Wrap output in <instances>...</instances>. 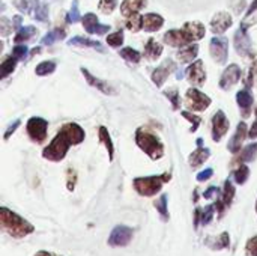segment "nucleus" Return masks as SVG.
<instances>
[{
    "label": "nucleus",
    "instance_id": "61",
    "mask_svg": "<svg viewBox=\"0 0 257 256\" xmlns=\"http://www.w3.org/2000/svg\"><path fill=\"white\" fill-rule=\"evenodd\" d=\"M197 145H199V146H203V140H202V139H197Z\"/></svg>",
    "mask_w": 257,
    "mask_h": 256
},
{
    "label": "nucleus",
    "instance_id": "49",
    "mask_svg": "<svg viewBox=\"0 0 257 256\" xmlns=\"http://www.w3.org/2000/svg\"><path fill=\"white\" fill-rule=\"evenodd\" d=\"M245 253L248 256H257V235L250 238L245 244Z\"/></svg>",
    "mask_w": 257,
    "mask_h": 256
},
{
    "label": "nucleus",
    "instance_id": "46",
    "mask_svg": "<svg viewBox=\"0 0 257 256\" xmlns=\"http://www.w3.org/2000/svg\"><path fill=\"white\" fill-rule=\"evenodd\" d=\"M33 14H35L33 17L38 21H47L48 20V5H39Z\"/></svg>",
    "mask_w": 257,
    "mask_h": 256
},
{
    "label": "nucleus",
    "instance_id": "12",
    "mask_svg": "<svg viewBox=\"0 0 257 256\" xmlns=\"http://www.w3.org/2000/svg\"><path fill=\"white\" fill-rule=\"evenodd\" d=\"M187 80L193 86H202L206 81V71L202 60H194L187 69Z\"/></svg>",
    "mask_w": 257,
    "mask_h": 256
},
{
    "label": "nucleus",
    "instance_id": "43",
    "mask_svg": "<svg viewBox=\"0 0 257 256\" xmlns=\"http://www.w3.org/2000/svg\"><path fill=\"white\" fill-rule=\"evenodd\" d=\"M107 44L110 47H120L123 44V32L122 30H117L114 33H110L107 36Z\"/></svg>",
    "mask_w": 257,
    "mask_h": 256
},
{
    "label": "nucleus",
    "instance_id": "34",
    "mask_svg": "<svg viewBox=\"0 0 257 256\" xmlns=\"http://www.w3.org/2000/svg\"><path fill=\"white\" fill-rule=\"evenodd\" d=\"M257 157V143H251L248 146H245L239 155V158L236 160V163L242 164V163H248V161H253L256 160Z\"/></svg>",
    "mask_w": 257,
    "mask_h": 256
},
{
    "label": "nucleus",
    "instance_id": "20",
    "mask_svg": "<svg viewBox=\"0 0 257 256\" xmlns=\"http://www.w3.org/2000/svg\"><path fill=\"white\" fill-rule=\"evenodd\" d=\"M148 5V0H123L120 5V14L123 17H131L140 12Z\"/></svg>",
    "mask_w": 257,
    "mask_h": 256
},
{
    "label": "nucleus",
    "instance_id": "6",
    "mask_svg": "<svg viewBox=\"0 0 257 256\" xmlns=\"http://www.w3.org/2000/svg\"><path fill=\"white\" fill-rule=\"evenodd\" d=\"M211 98L196 88H191L185 94V106L191 112H203L211 106Z\"/></svg>",
    "mask_w": 257,
    "mask_h": 256
},
{
    "label": "nucleus",
    "instance_id": "63",
    "mask_svg": "<svg viewBox=\"0 0 257 256\" xmlns=\"http://www.w3.org/2000/svg\"><path fill=\"white\" fill-rule=\"evenodd\" d=\"M256 211H257V201H256Z\"/></svg>",
    "mask_w": 257,
    "mask_h": 256
},
{
    "label": "nucleus",
    "instance_id": "23",
    "mask_svg": "<svg viewBox=\"0 0 257 256\" xmlns=\"http://www.w3.org/2000/svg\"><path fill=\"white\" fill-rule=\"evenodd\" d=\"M161 54H163V45L158 41H155L154 38H149L146 45H145V57L149 59L151 62H154Z\"/></svg>",
    "mask_w": 257,
    "mask_h": 256
},
{
    "label": "nucleus",
    "instance_id": "30",
    "mask_svg": "<svg viewBox=\"0 0 257 256\" xmlns=\"http://www.w3.org/2000/svg\"><path fill=\"white\" fill-rule=\"evenodd\" d=\"M17 62H18V59L15 56H12V54L8 56L0 65V78H6L9 74H12L17 66Z\"/></svg>",
    "mask_w": 257,
    "mask_h": 256
},
{
    "label": "nucleus",
    "instance_id": "36",
    "mask_svg": "<svg viewBox=\"0 0 257 256\" xmlns=\"http://www.w3.org/2000/svg\"><path fill=\"white\" fill-rule=\"evenodd\" d=\"M119 54H120V57H123V59H125L126 62H130V63H139L140 59H142V54H140L137 50L131 48V47L120 48V50H119Z\"/></svg>",
    "mask_w": 257,
    "mask_h": 256
},
{
    "label": "nucleus",
    "instance_id": "60",
    "mask_svg": "<svg viewBox=\"0 0 257 256\" xmlns=\"http://www.w3.org/2000/svg\"><path fill=\"white\" fill-rule=\"evenodd\" d=\"M33 256H60V255H56V253H53V252H47V250H39V252H36Z\"/></svg>",
    "mask_w": 257,
    "mask_h": 256
},
{
    "label": "nucleus",
    "instance_id": "22",
    "mask_svg": "<svg viewBox=\"0 0 257 256\" xmlns=\"http://www.w3.org/2000/svg\"><path fill=\"white\" fill-rule=\"evenodd\" d=\"M68 45L72 47H90V48H96L99 53H104V45L99 41H93L89 38H83V36H74L68 41Z\"/></svg>",
    "mask_w": 257,
    "mask_h": 256
},
{
    "label": "nucleus",
    "instance_id": "19",
    "mask_svg": "<svg viewBox=\"0 0 257 256\" xmlns=\"http://www.w3.org/2000/svg\"><path fill=\"white\" fill-rule=\"evenodd\" d=\"M164 24V18L160 14L151 12V14H145L143 15V29L145 32H157L163 27Z\"/></svg>",
    "mask_w": 257,
    "mask_h": 256
},
{
    "label": "nucleus",
    "instance_id": "2",
    "mask_svg": "<svg viewBox=\"0 0 257 256\" xmlns=\"http://www.w3.org/2000/svg\"><path fill=\"white\" fill-rule=\"evenodd\" d=\"M0 223L2 228L12 237V238H26L27 235L35 232V226L27 222L26 219H23L21 216H18L17 213L11 211L6 207L0 208Z\"/></svg>",
    "mask_w": 257,
    "mask_h": 256
},
{
    "label": "nucleus",
    "instance_id": "54",
    "mask_svg": "<svg viewBox=\"0 0 257 256\" xmlns=\"http://www.w3.org/2000/svg\"><path fill=\"white\" fill-rule=\"evenodd\" d=\"M220 193V189L218 187H209L205 193H203V196H205V199H211L214 195H218Z\"/></svg>",
    "mask_w": 257,
    "mask_h": 256
},
{
    "label": "nucleus",
    "instance_id": "44",
    "mask_svg": "<svg viewBox=\"0 0 257 256\" xmlns=\"http://www.w3.org/2000/svg\"><path fill=\"white\" fill-rule=\"evenodd\" d=\"M117 6V0H99L98 3V9L104 14H111Z\"/></svg>",
    "mask_w": 257,
    "mask_h": 256
},
{
    "label": "nucleus",
    "instance_id": "25",
    "mask_svg": "<svg viewBox=\"0 0 257 256\" xmlns=\"http://www.w3.org/2000/svg\"><path fill=\"white\" fill-rule=\"evenodd\" d=\"M184 29L190 33V36L194 41H199V39L205 38V33H206V29L200 21H188V23L184 24Z\"/></svg>",
    "mask_w": 257,
    "mask_h": 256
},
{
    "label": "nucleus",
    "instance_id": "11",
    "mask_svg": "<svg viewBox=\"0 0 257 256\" xmlns=\"http://www.w3.org/2000/svg\"><path fill=\"white\" fill-rule=\"evenodd\" d=\"M175 69H176V62H173L172 59H166L157 69H154V72H152V81L158 88H161L166 83V80L169 78V75L172 72H175Z\"/></svg>",
    "mask_w": 257,
    "mask_h": 256
},
{
    "label": "nucleus",
    "instance_id": "50",
    "mask_svg": "<svg viewBox=\"0 0 257 256\" xmlns=\"http://www.w3.org/2000/svg\"><path fill=\"white\" fill-rule=\"evenodd\" d=\"M75 183H77V174H75V170L74 169H68V184H66V187H68L69 192H74Z\"/></svg>",
    "mask_w": 257,
    "mask_h": 256
},
{
    "label": "nucleus",
    "instance_id": "1",
    "mask_svg": "<svg viewBox=\"0 0 257 256\" xmlns=\"http://www.w3.org/2000/svg\"><path fill=\"white\" fill-rule=\"evenodd\" d=\"M84 137H86V133L78 124L75 122L63 124L60 130L57 131V134L54 136V139L50 142V145L44 148L42 157L48 161L59 163L66 157L69 148L80 145L84 140Z\"/></svg>",
    "mask_w": 257,
    "mask_h": 256
},
{
    "label": "nucleus",
    "instance_id": "56",
    "mask_svg": "<svg viewBox=\"0 0 257 256\" xmlns=\"http://www.w3.org/2000/svg\"><path fill=\"white\" fill-rule=\"evenodd\" d=\"M253 77H254V66L250 68V74H248V80H247V89L253 88Z\"/></svg>",
    "mask_w": 257,
    "mask_h": 256
},
{
    "label": "nucleus",
    "instance_id": "24",
    "mask_svg": "<svg viewBox=\"0 0 257 256\" xmlns=\"http://www.w3.org/2000/svg\"><path fill=\"white\" fill-rule=\"evenodd\" d=\"M199 54V45L197 44H190L184 48H181L176 53V57L182 62V63H191Z\"/></svg>",
    "mask_w": 257,
    "mask_h": 256
},
{
    "label": "nucleus",
    "instance_id": "15",
    "mask_svg": "<svg viewBox=\"0 0 257 256\" xmlns=\"http://www.w3.org/2000/svg\"><path fill=\"white\" fill-rule=\"evenodd\" d=\"M233 24V18L227 12H218L211 20V30L214 35H223Z\"/></svg>",
    "mask_w": 257,
    "mask_h": 256
},
{
    "label": "nucleus",
    "instance_id": "32",
    "mask_svg": "<svg viewBox=\"0 0 257 256\" xmlns=\"http://www.w3.org/2000/svg\"><path fill=\"white\" fill-rule=\"evenodd\" d=\"M167 195H161L155 202H154V207L157 208V211L160 213L161 216V220L163 222H169L170 219V214H169V208H167Z\"/></svg>",
    "mask_w": 257,
    "mask_h": 256
},
{
    "label": "nucleus",
    "instance_id": "55",
    "mask_svg": "<svg viewBox=\"0 0 257 256\" xmlns=\"http://www.w3.org/2000/svg\"><path fill=\"white\" fill-rule=\"evenodd\" d=\"M248 137L250 139H257V119L256 122H253V125H251V128L248 131Z\"/></svg>",
    "mask_w": 257,
    "mask_h": 256
},
{
    "label": "nucleus",
    "instance_id": "51",
    "mask_svg": "<svg viewBox=\"0 0 257 256\" xmlns=\"http://www.w3.org/2000/svg\"><path fill=\"white\" fill-rule=\"evenodd\" d=\"M20 125H21V121H20V119L14 121V124H11V125L8 127V130L5 131V136H3V137H5V140H9V137L17 131V128H18Z\"/></svg>",
    "mask_w": 257,
    "mask_h": 256
},
{
    "label": "nucleus",
    "instance_id": "52",
    "mask_svg": "<svg viewBox=\"0 0 257 256\" xmlns=\"http://www.w3.org/2000/svg\"><path fill=\"white\" fill-rule=\"evenodd\" d=\"M212 175H214V170H212V169H205V170H202V172L197 175V181H199V183L208 181Z\"/></svg>",
    "mask_w": 257,
    "mask_h": 256
},
{
    "label": "nucleus",
    "instance_id": "39",
    "mask_svg": "<svg viewBox=\"0 0 257 256\" xmlns=\"http://www.w3.org/2000/svg\"><path fill=\"white\" fill-rule=\"evenodd\" d=\"M126 29H128V30H131L133 33L140 32V30L143 29V15H140V14H134V15L128 17Z\"/></svg>",
    "mask_w": 257,
    "mask_h": 256
},
{
    "label": "nucleus",
    "instance_id": "16",
    "mask_svg": "<svg viewBox=\"0 0 257 256\" xmlns=\"http://www.w3.org/2000/svg\"><path fill=\"white\" fill-rule=\"evenodd\" d=\"M80 71H81V74H83V77L86 78V81L92 86V88H95V89H98L99 92H102L104 95H116V91L107 83V81H104V80H101V78H98V77H95L93 74H90L89 72V69H86L84 66H81L80 68Z\"/></svg>",
    "mask_w": 257,
    "mask_h": 256
},
{
    "label": "nucleus",
    "instance_id": "5",
    "mask_svg": "<svg viewBox=\"0 0 257 256\" xmlns=\"http://www.w3.org/2000/svg\"><path fill=\"white\" fill-rule=\"evenodd\" d=\"M27 134L30 137V140L33 143H44L45 139H47V130H48V122L44 119V118H39V116H33L27 121Z\"/></svg>",
    "mask_w": 257,
    "mask_h": 256
},
{
    "label": "nucleus",
    "instance_id": "17",
    "mask_svg": "<svg viewBox=\"0 0 257 256\" xmlns=\"http://www.w3.org/2000/svg\"><path fill=\"white\" fill-rule=\"evenodd\" d=\"M248 137V131H247V124L245 122H239L238 127H236V131L233 134V137L229 140L227 143V149L232 152V154H238L241 151V146L244 143V140Z\"/></svg>",
    "mask_w": 257,
    "mask_h": 256
},
{
    "label": "nucleus",
    "instance_id": "35",
    "mask_svg": "<svg viewBox=\"0 0 257 256\" xmlns=\"http://www.w3.org/2000/svg\"><path fill=\"white\" fill-rule=\"evenodd\" d=\"M57 65L54 60H44L41 62L36 68H35V74L39 75V77H45V75H50L56 71Z\"/></svg>",
    "mask_w": 257,
    "mask_h": 256
},
{
    "label": "nucleus",
    "instance_id": "41",
    "mask_svg": "<svg viewBox=\"0 0 257 256\" xmlns=\"http://www.w3.org/2000/svg\"><path fill=\"white\" fill-rule=\"evenodd\" d=\"M80 20H81V15H80V11H78V2L74 0L68 15H66V23H69V24L72 23L74 24V23H78Z\"/></svg>",
    "mask_w": 257,
    "mask_h": 256
},
{
    "label": "nucleus",
    "instance_id": "42",
    "mask_svg": "<svg viewBox=\"0 0 257 256\" xmlns=\"http://www.w3.org/2000/svg\"><path fill=\"white\" fill-rule=\"evenodd\" d=\"M164 97L169 98V101L172 103L173 106V110H179L181 107V97H179V92L178 89H169V91H164Z\"/></svg>",
    "mask_w": 257,
    "mask_h": 256
},
{
    "label": "nucleus",
    "instance_id": "27",
    "mask_svg": "<svg viewBox=\"0 0 257 256\" xmlns=\"http://www.w3.org/2000/svg\"><path fill=\"white\" fill-rule=\"evenodd\" d=\"M98 134H99V142L104 143L105 148H107L108 160L113 161V157H114V146H113V140H111V137H110V134H108V130H107L105 127H99Z\"/></svg>",
    "mask_w": 257,
    "mask_h": 256
},
{
    "label": "nucleus",
    "instance_id": "14",
    "mask_svg": "<svg viewBox=\"0 0 257 256\" xmlns=\"http://www.w3.org/2000/svg\"><path fill=\"white\" fill-rule=\"evenodd\" d=\"M235 48L239 56H247L251 50V39L248 36L245 24H242L235 33Z\"/></svg>",
    "mask_w": 257,
    "mask_h": 256
},
{
    "label": "nucleus",
    "instance_id": "18",
    "mask_svg": "<svg viewBox=\"0 0 257 256\" xmlns=\"http://www.w3.org/2000/svg\"><path fill=\"white\" fill-rule=\"evenodd\" d=\"M236 103L242 110V116L248 118L251 115V106H253V95L248 89H242L236 94Z\"/></svg>",
    "mask_w": 257,
    "mask_h": 256
},
{
    "label": "nucleus",
    "instance_id": "62",
    "mask_svg": "<svg viewBox=\"0 0 257 256\" xmlns=\"http://www.w3.org/2000/svg\"><path fill=\"white\" fill-rule=\"evenodd\" d=\"M254 115H256V119H257V109H256V110H254Z\"/></svg>",
    "mask_w": 257,
    "mask_h": 256
},
{
    "label": "nucleus",
    "instance_id": "47",
    "mask_svg": "<svg viewBox=\"0 0 257 256\" xmlns=\"http://www.w3.org/2000/svg\"><path fill=\"white\" fill-rule=\"evenodd\" d=\"M12 27H14V23H11L6 17L0 18V35L2 36H8L12 32Z\"/></svg>",
    "mask_w": 257,
    "mask_h": 256
},
{
    "label": "nucleus",
    "instance_id": "33",
    "mask_svg": "<svg viewBox=\"0 0 257 256\" xmlns=\"http://www.w3.org/2000/svg\"><path fill=\"white\" fill-rule=\"evenodd\" d=\"M15 8L23 14H32L39 6V0H14Z\"/></svg>",
    "mask_w": 257,
    "mask_h": 256
},
{
    "label": "nucleus",
    "instance_id": "10",
    "mask_svg": "<svg viewBox=\"0 0 257 256\" xmlns=\"http://www.w3.org/2000/svg\"><path fill=\"white\" fill-rule=\"evenodd\" d=\"M230 128V122L223 110H217V113L212 116V140L221 142L223 137L227 134Z\"/></svg>",
    "mask_w": 257,
    "mask_h": 256
},
{
    "label": "nucleus",
    "instance_id": "59",
    "mask_svg": "<svg viewBox=\"0 0 257 256\" xmlns=\"http://www.w3.org/2000/svg\"><path fill=\"white\" fill-rule=\"evenodd\" d=\"M256 9H257V0H254V2L251 3V6L248 8V11H247V14H245V15H247V17H250V15H251V14H253Z\"/></svg>",
    "mask_w": 257,
    "mask_h": 256
},
{
    "label": "nucleus",
    "instance_id": "40",
    "mask_svg": "<svg viewBox=\"0 0 257 256\" xmlns=\"http://www.w3.org/2000/svg\"><path fill=\"white\" fill-rule=\"evenodd\" d=\"M215 210H217L215 204L214 205H208L203 210L200 208V225H203V226L209 225L212 222L214 216H215Z\"/></svg>",
    "mask_w": 257,
    "mask_h": 256
},
{
    "label": "nucleus",
    "instance_id": "45",
    "mask_svg": "<svg viewBox=\"0 0 257 256\" xmlns=\"http://www.w3.org/2000/svg\"><path fill=\"white\" fill-rule=\"evenodd\" d=\"M182 116H184L185 119H188V121L193 124L191 128H190V131H191V133L197 131V128H199V125H200V122H202V118L197 116V115H194L193 112H182Z\"/></svg>",
    "mask_w": 257,
    "mask_h": 256
},
{
    "label": "nucleus",
    "instance_id": "37",
    "mask_svg": "<svg viewBox=\"0 0 257 256\" xmlns=\"http://www.w3.org/2000/svg\"><path fill=\"white\" fill-rule=\"evenodd\" d=\"M233 198H235V186H233V183H232L230 180H227V181L224 183L223 196H221V199H223V202H224V205H226L227 208L232 205Z\"/></svg>",
    "mask_w": 257,
    "mask_h": 256
},
{
    "label": "nucleus",
    "instance_id": "48",
    "mask_svg": "<svg viewBox=\"0 0 257 256\" xmlns=\"http://www.w3.org/2000/svg\"><path fill=\"white\" fill-rule=\"evenodd\" d=\"M27 53H29V48H27L24 44H21V45H15V47L12 48V56H15L18 60H24V59H26V56H27Z\"/></svg>",
    "mask_w": 257,
    "mask_h": 256
},
{
    "label": "nucleus",
    "instance_id": "9",
    "mask_svg": "<svg viewBox=\"0 0 257 256\" xmlns=\"http://www.w3.org/2000/svg\"><path fill=\"white\" fill-rule=\"evenodd\" d=\"M193 38L190 36V33L182 27L181 30L175 29V30H169L164 35V42L170 47H176V48H184L190 44H193Z\"/></svg>",
    "mask_w": 257,
    "mask_h": 256
},
{
    "label": "nucleus",
    "instance_id": "4",
    "mask_svg": "<svg viewBox=\"0 0 257 256\" xmlns=\"http://www.w3.org/2000/svg\"><path fill=\"white\" fill-rule=\"evenodd\" d=\"M172 180V174L166 172L163 175H152V177H140L136 178L133 181L134 190L140 195V196H146V198H152L157 193L161 192L163 186L166 183H169Z\"/></svg>",
    "mask_w": 257,
    "mask_h": 256
},
{
    "label": "nucleus",
    "instance_id": "57",
    "mask_svg": "<svg viewBox=\"0 0 257 256\" xmlns=\"http://www.w3.org/2000/svg\"><path fill=\"white\" fill-rule=\"evenodd\" d=\"M199 225H200V208H197L194 211V226H196V229L199 228Z\"/></svg>",
    "mask_w": 257,
    "mask_h": 256
},
{
    "label": "nucleus",
    "instance_id": "58",
    "mask_svg": "<svg viewBox=\"0 0 257 256\" xmlns=\"http://www.w3.org/2000/svg\"><path fill=\"white\" fill-rule=\"evenodd\" d=\"M23 26H21V17L20 15H17V17H14V29L15 30H20Z\"/></svg>",
    "mask_w": 257,
    "mask_h": 256
},
{
    "label": "nucleus",
    "instance_id": "21",
    "mask_svg": "<svg viewBox=\"0 0 257 256\" xmlns=\"http://www.w3.org/2000/svg\"><path fill=\"white\" fill-rule=\"evenodd\" d=\"M211 157V151L208 148H203V146H199L188 158V164L193 167V169H197L200 167L208 158Z\"/></svg>",
    "mask_w": 257,
    "mask_h": 256
},
{
    "label": "nucleus",
    "instance_id": "29",
    "mask_svg": "<svg viewBox=\"0 0 257 256\" xmlns=\"http://www.w3.org/2000/svg\"><path fill=\"white\" fill-rule=\"evenodd\" d=\"M81 23H83L84 30H86L89 35H95V29H96V26L99 24L96 14H93V12H87V14H84V17L81 18Z\"/></svg>",
    "mask_w": 257,
    "mask_h": 256
},
{
    "label": "nucleus",
    "instance_id": "13",
    "mask_svg": "<svg viewBox=\"0 0 257 256\" xmlns=\"http://www.w3.org/2000/svg\"><path fill=\"white\" fill-rule=\"evenodd\" d=\"M239 80H241V68H239L236 63H232V65H229V66L224 69V72H223V75H221V78H220V88H221L223 91H229V89L233 88Z\"/></svg>",
    "mask_w": 257,
    "mask_h": 256
},
{
    "label": "nucleus",
    "instance_id": "26",
    "mask_svg": "<svg viewBox=\"0 0 257 256\" xmlns=\"http://www.w3.org/2000/svg\"><path fill=\"white\" fill-rule=\"evenodd\" d=\"M206 246H209L212 250H223V249H227L230 246V238H229V234L227 232H223L221 235H218L217 238H209L205 241Z\"/></svg>",
    "mask_w": 257,
    "mask_h": 256
},
{
    "label": "nucleus",
    "instance_id": "53",
    "mask_svg": "<svg viewBox=\"0 0 257 256\" xmlns=\"http://www.w3.org/2000/svg\"><path fill=\"white\" fill-rule=\"evenodd\" d=\"M108 30H110V26L99 23L95 29V35H105V33H108Z\"/></svg>",
    "mask_w": 257,
    "mask_h": 256
},
{
    "label": "nucleus",
    "instance_id": "31",
    "mask_svg": "<svg viewBox=\"0 0 257 256\" xmlns=\"http://www.w3.org/2000/svg\"><path fill=\"white\" fill-rule=\"evenodd\" d=\"M65 36H66V32H65L63 29H54V30L45 33V36L41 39V42H42L44 45H53L54 42L62 41Z\"/></svg>",
    "mask_w": 257,
    "mask_h": 256
},
{
    "label": "nucleus",
    "instance_id": "38",
    "mask_svg": "<svg viewBox=\"0 0 257 256\" xmlns=\"http://www.w3.org/2000/svg\"><path fill=\"white\" fill-rule=\"evenodd\" d=\"M248 178H250V169H248V166H245V164H241V166L233 172V180H235V183L239 184V186H244V184L248 181Z\"/></svg>",
    "mask_w": 257,
    "mask_h": 256
},
{
    "label": "nucleus",
    "instance_id": "7",
    "mask_svg": "<svg viewBox=\"0 0 257 256\" xmlns=\"http://www.w3.org/2000/svg\"><path fill=\"white\" fill-rule=\"evenodd\" d=\"M209 53L211 57L218 63V65H224L229 59V41L224 36H215L211 39L209 44Z\"/></svg>",
    "mask_w": 257,
    "mask_h": 256
},
{
    "label": "nucleus",
    "instance_id": "8",
    "mask_svg": "<svg viewBox=\"0 0 257 256\" xmlns=\"http://www.w3.org/2000/svg\"><path fill=\"white\" fill-rule=\"evenodd\" d=\"M133 237H134L133 228H128L125 225H119L111 231V234L108 237V244L111 247H125L131 243Z\"/></svg>",
    "mask_w": 257,
    "mask_h": 256
},
{
    "label": "nucleus",
    "instance_id": "28",
    "mask_svg": "<svg viewBox=\"0 0 257 256\" xmlns=\"http://www.w3.org/2000/svg\"><path fill=\"white\" fill-rule=\"evenodd\" d=\"M36 33H38V30L33 26H24L20 30H17V35H15L14 41H15V44H24L26 41L32 39Z\"/></svg>",
    "mask_w": 257,
    "mask_h": 256
},
{
    "label": "nucleus",
    "instance_id": "3",
    "mask_svg": "<svg viewBox=\"0 0 257 256\" xmlns=\"http://www.w3.org/2000/svg\"><path fill=\"white\" fill-rule=\"evenodd\" d=\"M136 143L154 161L163 158V155H164V145L160 140V137L155 136L151 130H148L145 127L137 128V131H136Z\"/></svg>",
    "mask_w": 257,
    "mask_h": 256
}]
</instances>
